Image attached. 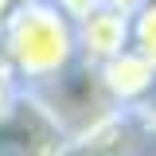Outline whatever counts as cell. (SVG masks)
Wrapping results in <instances>:
<instances>
[{"mask_svg": "<svg viewBox=\"0 0 156 156\" xmlns=\"http://www.w3.org/2000/svg\"><path fill=\"white\" fill-rule=\"evenodd\" d=\"M0 55L16 86L35 94L78 62L74 20H66L51 0L20 4L0 23Z\"/></svg>", "mask_w": 156, "mask_h": 156, "instance_id": "obj_1", "label": "cell"}, {"mask_svg": "<svg viewBox=\"0 0 156 156\" xmlns=\"http://www.w3.org/2000/svg\"><path fill=\"white\" fill-rule=\"evenodd\" d=\"M70 144L74 140L58 117L27 90L0 113V156H66Z\"/></svg>", "mask_w": 156, "mask_h": 156, "instance_id": "obj_2", "label": "cell"}, {"mask_svg": "<svg viewBox=\"0 0 156 156\" xmlns=\"http://www.w3.org/2000/svg\"><path fill=\"white\" fill-rule=\"evenodd\" d=\"M74 43H78V62L98 70L121 51H129V20L109 8H94L90 16L74 23Z\"/></svg>", "mask_w": 156, "mask_h": 156, "instance_id": "obj_3", "label": "cell"}, {"mask_svg": "<svg viewBox=\"0 0 156 156\" xmlns=\"http://www.w3.org/2000/svg\"><path fill=\"white\" fill-rule=\"evenodd\" d=\"M98 82H101V90L105 98L113 101L117 109H136L144 98L152 94L156 86V66L148 58H140L136 51H121L117 58H109L105 66H98Z\"/></svg>", "mask_w": 156, "mask_h": 156, "instance_id": "obj_4", "label": "cell"}, {"mask_svg": "<svg viewBox=\"0 0 156 156\" xmlns=\"http://www.w3.org/2000/svg\"><path fill=\"white\" fill-rule=\"evenodd\" d=\"M129 51L156 66V0H140V8L129 16Z\"/></svg>", "mask_w": 156, "mask_h": 156, "instance_id": "obj_5", "label": "cell"}, {"mask_svg": "<svg viewBox=\"0 0 156 156\" xmlns=\"http://www.w3.org/2000/svg\"><path fill=\"white\" fill-rule=\"evenodd\" d=\"M51 4H55V8H58L66 20H74V23H78L82 16H90V12H94L101 0H51Z\"/></svg>", "mask_w": 156, "mask_h": 156, "instance_id": "obj_6", "label": "cell"}, {"mask_svg": "<svg viewBox=\"0 0 156 156\" xmlns=\"http://www.w3.org/2000/svg\"><path fill=\"white\" fill-rule=\"evenodd\" d=\"M129 113H133V121L140 125V129H152V133H156V86H152V94L144 98L136 109H129Z\"/></svg>", "mask_w": 156, "mask_h": 156, "instance_id": "obj_7", "label": "cell"}, {"mask_svg": "<svg viewBox=\"0 0 156 156\" xmlns=\"http://www.w3.org/2000/svg\"><path fill=\"white\" fill-rule=\"evenodd\" d=\"M16 94H20V86H16V78L8 74V66H4V55H0V113L16 101Z\"/></svg>", "mask_w": 156, "mask_h": 156, "instance_id": "obj_8", "label": "cell"}, {"mask_svg": "<svg viewBox=\"0 0 156 156\" xmlns=\"http://www.w3.org/2000/svg\"><path fill=\"white\" fill-rule=\"evenodd\" d=\"M98 8H109V12H117V16H125V20H129L136 8H140V0H101Z\"/></svg>", "mask_w": 156, "mask_h": 156, "instance_id": "obj_9", "label": "cell"}, {"mask_svg": "<svg viewBox=\"0 0 156 156\" xmlns=\"http://www.w3.org/2000/svg\"><path fill=\"white\" fill-rule=\"evenodd\" d=\"M20 4H31V0H0V23H4V20L12 16V12H16Z\"/></svg>", "mask_w": 156, "mask_h": 156, "instance_id": "obj_10", "label": "cell"}, {"mask_svg": "<svg viewBox=\"0 0 156 156\" xmlns=\"http://www.w3.org/2000/svg\"><path fill=\"white\" fill-rule=\"evenodd\" d=\"M113 156H148V152H140V148H133V144H125V148H117Z\"/></svg>", "mask_w": 156, "mask_h": 156, "instance_id": "obj_11", "label": "cell"}]
</instances>
